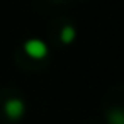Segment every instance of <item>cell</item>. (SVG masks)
<instances>
[{
  "label": "cell",
  "instance_id": "obj_1",
  "mask_svg": "<svg viewBox=\"0 0 124 124\" xmlns=\"http://www.w3.org/2000/svg\"><path fill=\"white\" fill-rule=\"evenodd\" d=\"M24 51L27 56L34 58V60H41L48 54V46L41 39H29L24 44Z\"/></svg>",
  "mask_w": 124,
  "mask_h": 124
},
{
  "label": "cell",
  "instance_id": "obj_2",
  "mask_svg": "<svg viewBox=\"0 0 124 124\" xmlns=\"http://www.w3.org/2000/svg\"><path fill=\"white\" fill-rule=\"evenodd\" d=\"M4 110H5L7 117L19 119V117H22V114L26 110V105H24V102L21 99H9L5 102V105H4Z\"/></svg>",
  "mask_w": 124,
  "mask_h": 124
},
{
  "label": "cell",
  "instance_id": "obj_3",
  "mask_svg": "<svg viewBox=\"0 0 124 124\" xmlns=\"http://www.w3.org/2000/svg\"><path fill=\"white\" fill-rule=\"evenodd\" d=\"M107 119H109V124H124V110L114 109L109 112Z\"/></svg>",
  "mask_w": 124,
  "mask_h": 124
},
{
  "label": "cell",
  "instance_id": "obj_4",
  "mask_svg": "<svg viewBox=\"0 0 124 124\" xmlns=\"http://www.w3.org/2000/svg\"><path fill=\"white\" fill-rule=\"evenodd\" d=\"M75 36H77V32H75V29L71 27V26H65L63 27V31H61V41L63 43H73V39H75Z\"/></svg>",
  "mask_w": 124,
  "mask_h": 124
}]
</instances>
